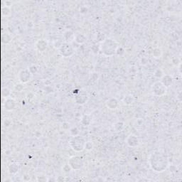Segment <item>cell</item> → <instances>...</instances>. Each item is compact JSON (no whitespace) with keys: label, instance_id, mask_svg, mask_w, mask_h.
<instances>
[{"label":"cell","instance_id":"cell-1","mask_svg":"<svg viewBox=\"0 0 182 182\" xmlns=\"http://www.w3.org/2000/svg\"><path fill=\"white\" fill-rule=\"evenodd\" d=\"M149 163L151 169L157 173L163 172L169 165L168 157L159 151L154 152L149 155Z\"/></svg>","mask_w":182,"mask_h":182},{"label":"cell","instance_id":"cell-2","mask_svg":"<svg viewBox=\"0 0 182 182\" xmlns=\"http://www.w3.org/2000/svg\"><path fill=\"white\" fill-rule=\"evenodd\" d=\"M119 46V44L115 40L110 38H106L105 40L100 44V49L105 56L109 57L116 54L117 49Z\"/></svg>","mask_w":182,"mask_h":182},{"label":"cell","instance_id":"cell-3","mask_svg":"<svg viewBox=\"0 0 182 182\" xmlns=\"http://www.w3.org/2000/svg\"><path fill=\"white\" fill-rule=\"evenodd\" d=\"M86 139L80 135L74 136L69 141V144L70 147L75 152H80L85 149V144H86Z\"/></svg>","mask_w":182,"mask_h":182},{"label":"cell","instance_id":"cell-4","mask_svg":"<svg viewBox=\"0 0 182 182\" xmlns=\"http://www.w3.org/2000/svg\"><path fill=\"white\" fill-rule=\"evenodd\" d=\"M59 54L64 58H69L74 54V49L71 44L68 42H63L61 47L59 48Z\"/></svg>","mask_w":182,"mask_h":182},{"label":"cell","instance_id":"cell-5","mask_svg":"<svg viewBox=\"0 0 182 182\" xmlns=\"http://www.w3.org/2000/svg\"><path fill=\"white\" fill-rule=\"evenodd\" d=\"M88 99H89V96H88L87 91L84 89L78 90V91L74 95V100L78 105H83L87 103Z\"/></svg>","mask_w":182,"mask_h":182},{"label":"cell","instance_id":"cell-6","mask_svg":"<svg viewBox=\"0 0 182 182\" xmlns=\"http://www.w3.org/2000/svg\"><path fill=\"white\" fill-rule=\"evenodd\" d=\"M68 163L73 170H79L84 166V160L80 156H73L68 160Z\"/></svg>","mask_w":182,"mask_h":182},{"label":"cell","instance_id":"cell-7","mask_svg":"<svg viewBox=\"0 0 182 182\" xmlns=\"http://www.w3.org/2000/svg\"><path fill=\"white\" fill-rule=\"evenodd\" d=\"M152 93L154 95L161 97L166 94L167 88H166L160 81H157V82L154 83L153 84L152 88Z\"/></svg>","mask_w":182,"mask_h":182},{"label":"cell","instance_id":"cell-8","mask_svg":"<svg viewBox=\"0 0 182 182\" xmlns=\"http://www.w3.org/2000/svg\"><path fill=\"white\" fill-rule=\"evenodd\" d=\"M32 74L30 73L29 69H23L19 71L18 74V79L22 83H26L31 80Z\"/></svg>","mask_w":182,"mask_h":182},{"label":"cell","instance_id":"cell-9","mask_svg":"<svg viewBox=\"0 0 182 182\" xmlns=\"http://www.w3.org/2000/svg\"><path fill=\"white\" fill-rule=\"evenodd\" d=\"M126 143L130 147L135 148L139 146V139L134 135H130L126 138Z\"/></svg>","mask_w":182,"mask_h":182},{"label":"cell","instance_id":"cell-10","mask_svg":"<svg viewBox=\"0 0 182 182\" xmlns=\"http://www.w3.org/2000/svg\"><path fill=\"white\" fill-rule=\"evenodd\" d=\"M17 103L13 98H7L4 102V108L7 111H12L16 109Z\"/></svg>","mask_w":182,"mask_h":182},{"label":"cell","instance_id":"cell-11","mask_svg":"<svg viewBox=\"0 0 182 182\" xmlns=\"http://www.w3.org/2000/svg\"><path fill=\"white\" fill-rule=\"evenodd\" d=\"M173 80H174V79H173L172 75H164L163 77L161 78L160 82L162 83L163 84L166 88H168L170 87L171 85H172Z\"/></svg>","mask_w":182,"mask_h":182},{"label":"cell","instance_id":"cell-12","mask_svg":"<svg viewBox=\"0 0 182 182\" xmlns=\"http://www.w3.org/2000/svg\"><path fill=\"white\" fill-rule=\"evenodd\" d=\"M105 105L109 109H115L119 107V102L116 98H111L106 101Z\"/></svg>","mask_w":182,"mask_h":182},{"label":"cell","instance_id":"cell-13","mask_svg":"<svg viewBox=\"0 0 182 182\" xmlns=\"http://www.w3.org/2000/svg\"><path fill=\"white\" fill-rule=\"evenodd\" d=\"M87 40V38L85 36L84 33L78 32L75 33V37H74V41H75L78 44H83Z\"/></svg>","mask_w":182,"mask_h":182},{"label":"cell","instance_id":"cell-14","mask_svg":"<svg viewBox=\"0 0 182 182\" xmlns=\"http://www.w3.org/2000/svg\"><path fill=\"white\" fill-rule=\"evenodd\" d=\"M80 123L83 126H89L92 123V116L91 115H83L82 117H81Z\"/></svg>","mask_w":182,"mask_h":182},{"label":"cell","instance_id":"cell-15","mask_svg":"<svg viewBox=\"0 0 182 182\" xmlns=\"http://www.w3.org/2000/svg\"><path fill=\"white\" fill-rule=\"evenodd\" d=\"M63 37H64L66 42L70 43L74 41V37H75V33L70 30H68L66 32L63 33Z\"/></svg>","mask_w":182,"mask_h":182},{"label":"cell","instance_id":"cell-16","mask_svg":"<svg viewBox=\"0 0 182 182\" xmlns=\"http://www.w3.org/2000/svg\"><path fill=\"white\" fill-rule=\"evenodd\" d=\"M48 44L45 40L41 39L38 40L36 43V49L41 52H43L47 49Z\"/></svg>","mask_w":182,"mask_h":182},{"label":"cell","instance_id":"cell-17","mask_svg":"<svg viewBox=\"0 0 182 182\" xmlns=\"http://www.w3.org/2000/svg\"><path fill=\"white\" fill-rule=\"evenodd\" d=\"M19 167L18 164L13 162V163H12L10 165H9L8 172L12 175H15L16 174H17V172L19 171Z\"/></svg>","mask_w":182,"mask_h":182},{"label":"cell","instance_id":"cell-18","mask_svg":"<svg viewBox=\"0 0 182 182\" xmlns=\"http://www.w3.org/2000/svg\"><path fill=\"white\" fill-rule=\"evenodd\" d=\"M123 103L126 105H130L132 104H133V102H135V98L133 97V95H127L126 96L124 97L123 100Z\"/></svg>","mask_w":182,"mask_h":182},{"label":"cell","instance_id":"cell-19","mask_svg":"<svg viewBox=\"0 0 182 182\" xmlns=\"http://www.w3.org/2000/svg\"><path fill=\"white\" fill-rule=\"evenodd\" d=\"M125 128V123L122 121L117 122V123L113 125V129L115 132H121L123 129Z\"/></svg>","mask_w":182,"mask_h":182},{"label":"cell","instance_id":"cell-20","mask_svg":"<svg viewBox=\"0 0 182 182\" xmlns=\"http://www.w3.org/2000/svg\"><path fill=\"white\" fill-rule=\"evenodd\" d=\"M152 54V56L154 58H160L162 55V49H160V48H154V49H153Z\"/></svg>","mask_w":182,"mask_h":182},{"label":"cell","instance_id":"cell-21","mask_svg":"<svg viewBox=\"0 0 182 182\" xmlns=\"http://www.w3.org/2000/svg\"><path fill=\"white\" fill-rule=\"evenodd\" d=\"M69 132L70 134V135L73 136H77L79 135V129L77 128V127H73V128H71L69 130Z\"/></svg>","mask_w":182,"mask_h":182},{"label":"cell","instance_id":"cell-22","mask_svg":"<svg viewBox=\"0 0 182 182\" xmlns=\"http://www.w3.org/2000/svg\"><path fill=\"white\" fill-rule=\"evenodd\" d=\"M164 75V74L163 70L161 69V68H158V69H157L156 70H155L154 73V75L156 78H162Z\"/></svg>","mask_w":182,"mask_h":182},{"label":"cell","instance_id":"cell-23","mask_svg":"<svg viewBox=\"0 0 182 182\" xmlns=\"http://www.w3.org/2000/svg\"><path fill=\"white\" fill-rule=\"evenodd\" d=\"M105 38L106 37L103 33L99 32L98 34H97V40H98L99 42H100V43L103 42L105 40Z\"/></svg>","mask_w":182,"mask_h":182},{"label":"cell","instance_id":"cell-24","mask_svg":"<svg viewBox=\"0 0 182 182\" xmlns=\"http://www.w3.org/2000/svg\"><path fill=\"white\" fill-rule=\"evenodd\" d=\"M85 149L88 150V151H91L93 149V143L91 141L86 142V144H85Z\"/></svg>","mask_w":182,"mask_h":182},{"label":"cell","instance_id":"cell-25","mask_svg":"<svg viewBox=\"0 0 182 182\" xmlns=\"http://www.w3.org/2000/svg\"><path fill=\"white\" fill-rule=\"evenodd\" d=\"M29 70L30 71V73L31 74H36L37 72H38V68H37V66L36 65H31V66H29V68H28Z\"/></svg>","mask_w":182,"mask_h":182},{"label":"cell","instance_id":"cell-26","mask_svg":"<svg viewBox=\"0 0 182 182\" xmlns=\"http://www.w3.org/2000/svg\"><path fill=\"white\" fill-rule=\"evenodd\" d=\"M125 54V50L123 49V47L119 46L117 48V51H116V55H117V56H124Z\"/></svg>","mask_w":182,"mask_h":182},{"label":"cell","instance_id":"cell-27","mask_svg":"<svg viewBox=\"0 0 182 182\" xmlns=\"http://www.w3.org/2000/svg\"><path fill=\"white\" fill-rule=\"evenodd\" d=\"M71 170H73V169H72V168L70 167V166L69 165V164H68H68H66L63 167V172L66 173V174H68V173L70 172V171H71Z\"/></svg>","mask_w":182,"mask_h":182},{"label":"cell","instance_id":"cell-28","mask_svg":"<svg viewBox=\"0 0 182 182\" xmlns=\"http://www.w3.org/2000/svg\"><path fill=\"white\" fill-rule=\"evenodd\" d=\"M10 94H11V91H10V90L8 89L7 88H5L2 91V95L5 97V98H8Z\"/></svg>","mask_w":182,"mask_h":182},{"label":"cell","instance_id":"cell-29","mask_svg":"<svg viewBox=\"0 0 182 182\" xmlns=\"http://www.w3.org/2000/svg\"><path fill=\"white\" fill-rule=\"evenodd\" d=\"M15 89L17 91L21 92L23 89H24V85H23V83H18V84L15 85Z\"/></svg>","mask_w":182,"mask_h":182},{"label":"cell","instance_id":"cell-30","mask_svg":"<svg viewBox=\"0 0 182 182\" xmlns=\"http://www.w3.org/2000/svg\"><path fill=\"white\" fill-rule=\"evenodd\" d=\"M10 13V9L9 7L6 6V7H4L2 8V14L4 15H6L7 16L8 15H9Z\"/></svg>","mask_w":182,"mask_h":182},{"label":"cell","instance_id":"cell-31","mask_svg":"<svg viewBox=\"0 0 182 182\" xmlns=\"http://www.w3.org/2000/svg\"><path fill=\"white\" fill-rule=\"evenodd\" d=\"M80 12L81 14H86L88 12V9L87 7H80Z\"/></svg>","mask_w":182,"mask_h":182},{"label":"cell","instance_id":"cell-32","mask_svg":"<svg viewBox=\"0 0 182 182\" xmlns=\"http://www.w3.org/2000/svg\"><path fill=\"white\" fill-rule=\"evenodd\" d=\"M147 63H148V60L145 58H143L141 60V63H142V64H143V65H145Z\"/></svg>","mask_w":182,"mask_h":182}]
</instances>
